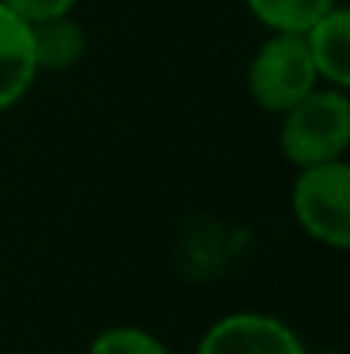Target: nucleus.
<instances>
[{
	"instance_id": "obj_5",
	"label": "nucleus",
	"mask_w": 350,
	"mask_h": 354,
	"mask_svg": "<svg viewBox=\"0 0 350 354\" xmlns=\"http://www.w3.org/2000/svg\"><path fill=\"white\" fill-rule=\"evenodd\" d=\"M38 76L31 52V28L0 3V114L21 104Z\"/></svg>"
},
{
	"instance_id": "obj_3",
	"label": "nucleus",
	"mask_w": 350,
	"mask_h": 354,
	"mask_svg": "<svg viewBox=\"0 0 350 354\" xmlns=\"http://www.w3.org/2000/svg\"><path fill=\"white\" fill-rule=\"evenodd\" d=\"M292 214L313 241L333 251L350 248V165L327 162L299 169L292 186Z\"/></svg>"
},
{
	"instance_id": "obj_2",
	"label": "nucleus",
	"mask_w": 350,
	"mask_h": 354,
	"mask_svg": "<svg viewBox=\"0 0 350 354\" xmlns=\"http://www.w3.org/2000/svg\"><path fill=\"white\" fill-rule=\"evenodd\" d=\"M316 83H320V76H316V66L309 59L302 35L271 31V38L254 52V59L247 66V90H251L254 104L278 118L289 107H295L302 97H309L316 90Z\"/></svg>"
},
{
	"instance_id": "obj_8",
	"label": "nucleus",
	"mask_w": 350,
	"mask_h": 354,
	"mask_svg": "<svg viewBox=\"0 0 350 354\" xmlns=\"http://www.w3.org/2000/svg\"><path fill=\"white\" fill-rule=\"evenodd\" d=\"M244 3L268 31H285V35H302L327 10L337 7V0H244Z\"/></svg>"
},
{
	"instance_id": "obj_6",
	"label": "nucleus",
	"mask_w": 350,
	"mask_h": 354,
	"mask_svg": "<svg viewBox=\"0 0 350 354\" xmlns=\"http://www.w3.org/2000/svg\"><path fill=\"white\" fill-rule=\"evenodd\" d=\"M309 59L316 66V76L327 86L347 90L350 86V14L337 3L327 10L313 28L302 31Z\"/></svg>"
},
{
	"instance_id": "obj_7",
	"label": "nucleus",
	"mask_w": 350,
	"mask_h": 354,
	"mask_svg": "<svg viewBox=\"0 0 350 354\" xmlns=\"http://www.w3.org/2000/svg\"><path fill=\"white\" fill-rule=\"evenodd\" d=\"M28 28H31V52H35L38 73L72 69L86 55V31L79 21H72V14L35 21Z\"/></svg>"
},
{
	"instance_id": "obj_9",
	"label": "nucleus",
	"mask_w": 350,
	"mask_h": 354,
	"mask_svg": "<svg viewBox=\"0 0 350 354\" xmlns=\"http://www.w3.org/2000/svg\"><path fill=\"white\" fill-rule=\"evenodd\" d=\"M86 354H172V351L151 330L124 324V327H110V330L97 334Z\"/></svg>"
},
{
	"instance_id": "obj_4",
	"label": "nucleus",
	"mask_w": 350,
	"mask_h": 354,
	"mask_svg": "<svg viewBox=\"0 0 350 354\" xmlns=\"http://www.w3.org/2000/svg\"><path fill=\"white\" fill-rule=\"evenodd\" d=\"M196 354H306V348L278 317L240 310L220 317L203 334Z\"/></svg>"
},
{
	"instance_id": "obj_1",
	"label": "nucleus",
	"mask_w": 350,
	"mask_h": 354,
	"mask_svg": "<svg viewBox=\"0 0 350 354\" xmlns=\"http://www.w3.org/2000/svg\"><path fill=\"white\" fill-rule=\"evenodd\" d=\"M282 155L295 169L340 162L350 148V97L337 86H316L282 114Z\"/></svg>"
},
{
	"instance_id": "obj_10",
	"label": "nucleus",
	"mask_w": 350,
	"mask_h": 354,
	"mask_svg": "<svg viewBox=\"0 0 350 354\" xmlns=\"http://www.w3.org/2000/svg\"><path fill=\"white\" fill-rule=\"evenodd\" d=\"M7 10H14L21 21L35 24V21H48V17H62L72 14V7L79 0H0Z\"/></svg>"
}]
</instances>
